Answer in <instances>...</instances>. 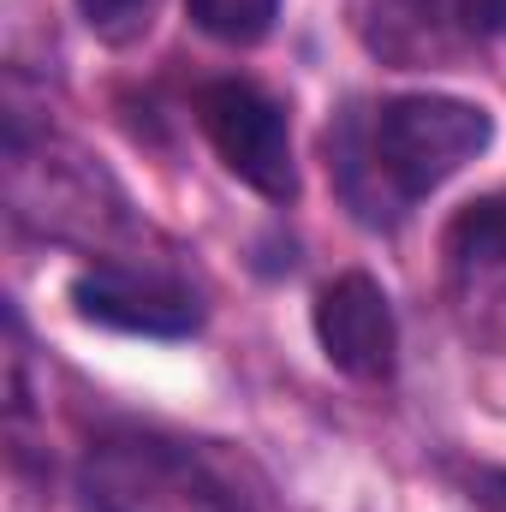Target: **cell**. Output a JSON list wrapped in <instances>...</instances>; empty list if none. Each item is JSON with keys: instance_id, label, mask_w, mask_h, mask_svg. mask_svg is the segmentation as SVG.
<instances>
[{"instance_id": "obj_7", "label": "cell", "mask_w": 506, "mask_h": 512, "mask_svg": "<svg viewBox=\"0 0 506 512\" xmlns=\"http://www.w3.org/2000/svg\"><path fill=\"white\" fill-rule=\"evenodd\" d=\"M185 12L203 36H215L227 48H256L274 30L280 0H185Z\"/></svg>"}, {"instance_id": "obj_6", "label": "cell", "mask_w": 506, "mask_h": 512, "mask_svg": "<svg viewBox=\"0 0 506 512\" xmlns=\"http://www.w3.org/2000/svg\"><path fill=\"white\" fill-rule=\"evenodd\" d=\"M447 268L465 310H506V191L459 209L447 227Z\"/></svg>"}, {"instance_id": "obj_8", "label": "cell", "mask_w": 506, "mask_h": 512, "mask_svg": "<svg viewBox=\"0 0 506 512\" xmlns=\"http://www.w3.org/2000/svg\"><path fill=\"white\" fill-rule=\"evenodd\" d=\"M149 6H155V0H78L84 24H90L102 42H131V36H143V30H149Z\"/></svg>"}, {"instance_id": "obj_10", "label": "cell", "mask_w": 506, "mask_h": 512, "mask_svg": "<svg viewBox=\"0 0 506 512\" xmlns=\"http://www.w3.org/2000/svg\"><path fill=\"white\" fill-rule=\"evenodd\" d=\"M489 489H495V501L506 507V471H495V477H489Z\"/></svg>"}, {"instance_id": "obj_9", "label": "cell", "mask_w": 506, "mask_h": 512, "mask_svg": "<svg viewBox=\"0 0 506 512\" xmlns=\"http://www.w3.org/2000/svg\"><path fill=\"white\" fill-rule=\"evenodd\" d=\"M465 18H471V30L506 36V0H465Z\"/></svg>"}, {"instance_id": "obj_1", "label": "cell", "mask_w": 506, "mask_h": 512, "mask_svg": "<svg viewBox=\"0 0 506 512\" xmlns=\"http://www.w3.org/2000/svg\"><path fill=\"white\" fill-rule=\"evenodd\" d=\"M495 137L489 108L459 96H393L370 120H346L328 131V167L358 209V221L387 227L417 197L447 185L459 167H471Z\"/></svg>"}, {"instance_id": "obj_4", "label": "cell", "mask_w": 506, "mask_h": 512, "mask_svg": "<svg viewBox=\"0 0 506 512\" xmlns=\"http://www.w3.org/2000/svg\"><path fill=\"white\" fill-rule=\"evenodd\" d=\"M316 340L328 352V364L352 382H387L393 376V352H399V328H393V304L370 274H340L316 292Z\"/></svg>"}, {"instance_id": "obj_2", "label": "cell", "mask_w": 506, "mask_h": 512, "mask_svg": "<svg viewBox=\"0 0 506 512\" xmlns=\"http://www.w3.org/2000/svg\"><path fill=\"white\" fill-rule=\"evenodd\" d=\"M84 507L90 512H239L227 489L173 441L108 435L84 459Z\"/></svg>"}, {"instance_id": "obj_3", "label": "cell", "mask_w": 506, "mask_h": 512, "mask_svg": "<svg viewBox=\"0 0 506 512\" xmlns=\"http://www.w3.org/2000/svg\"><path fill=\"white\" fill-rule=\"evenodd\" d=\"M197 120L209 131L215 155L233 179H245L256 197L292 203L298 197V161H292V126L274 96H262L245 78H221L197 96Z\"/></svg>"}, {"instance_id": "obj_5", "label": "cell", "mask_w": 506, "mask_h": 512, "mask_svg": "<svg viewBox=\"0 0 506 512\" xmlns=\"http://www.w3.org/2000/svg\"><path fill=\"white\" fill-rule=\"evenodd\" d=\"M72 304L84 322H102L114 334H143V340H185L197 334L203 310L185 286L167 274H137V268H90L72 280Z\"/></svg>"}]
</instances>
